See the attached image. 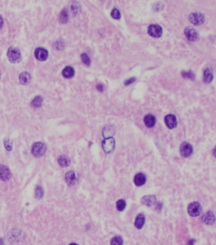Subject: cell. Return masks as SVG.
<instances>
[{"label":"cell","mask_w":216,"mask_h":245,"mask_svg":"<svg viewBox=\"0 0 216 245\" xmlns=\"http://www.w3.org/2000/svg\"><path fill=\"white\" fill-rule=\"evenodd\" d=\"M7 57L11 63L15 64L19 62L22 59L20 51L15 47H10L8 50Z\"/></svg>","instance_id":"cell-1"},{"label":"cell","mask_w":216,"mask_h":245,"mask_svg":"<svg viewBox=\"0 0 216 245\" xmlns=\"http://www.w3.org/2000/svg\"><path fill=\"white\" fill-rule=\"evenodd\" d=\"M188 213L191 217H198L201 215L202 206L198 202H192L188 206Z\"/></svg>","instance_id":"cell-2"},{"label":"cell","mask_w":216,"mask_h":245,"mask_svg":"<svg viewBox=\"0 0 216 245\" xmlns=\"http://www.w3.org/2000/svg\"><path fill=\"white\" fill-rule=\"evenodd\" d=\"M46 150V146L43 143L36 142L32 146V153L36 157H40L45 153Z\"/></svg>","instance_id":"cell-3"},{"label":"cell","mask_w":216,"mask_h":245,"mask_svg":"<svg viewBox=\"0 0 216 245\" xmlns=\"http://www.w3.org/2000/svg\"><path fill=\"white\" fill-rule=\"evenodd\" d=\"M188 19L191 23L195 26H200L203 24V22L205 21L204 15L199 12L191 14L189 15Z\"/></svg>","instance_id":"cell-4"},{"label":"cell","mask_w":216,"mask_h":245,"mask_svg":"<svg viewBox=\"0 0 216 245\" xmlns=\"http://www.w3.org/2000/svg\"><path fill=\"white\" fill-rule=\"evenodd\" d=\"M149 35L153 38H160L162 35V29L161 26L157 24H152L148 29Z\"/></svg>","instance_id":"cell-5"},{"label":"cell","mask_w":216,"mask_h":245,"mask_svg":"<svg viewBox=\"0 0 216 245\" xmlns=\"http://www.w3.org/2000/svg\"><path fill=\"white\" fill-rule=\"evenodd\" d=\"M180 153L182 156L188 158L193 152V147L191 145L186 142H184L180 146Z\"/></svg>","instance_id":"cell-6"},{"label":"cell","mask_w":216,"mask_h":245,"mask_svg":"<svg viewBox=\"0 0 216 245\" xmlns=\"http://www.w3.org/2000/svg\"><path fill=\"white\" fill-rule=\"evenodd\" d=\"M102 147L105 152H111L115 147V140L112 137L105 139L102 142Z\"/></svg>","instance_id":"cell-7"},{"label":"cell","mask_w":216,"mask_h":245,"mask_svg":"<svg viewBox=\"0 0 216 245\" xmlns=\"http://www.w3.org/2000/svg\"><path fill=\"white\" fill-rule=\"evenodd\" d=\"M185 35L186 38L190 41H195L198 38V33L197 31L191 27H188L185 29Z\"/></svg>","instance_id":"cell-8"},{"label":"cell","mask_w":216,"mask_h":245,"mask_svg":"<svg viewBox=\"0 0 216 245\" xmlns=\"http://www.w3.org/2000/svg\"><path fill=\"white\" fill-rule=\"evenodd\" d=\"M35 55L36 58L40 61H44L48 59V52L43 48H38L35 50Z\"/></svg>","instance_id":"cell-9"},{"label":"cell","mask_w":216,"mask_h":245,"mask_svg":"<svg viewBox=\"0 0 216 245\" xmlns=\"http://www.w3.org/2000/svg\"><path fill=\"white\" fill-rule=\"evenodd\" d=\"M165 123L169 129H173L177 127V119L174 115L168 114L165 117Z\"/></svg>","instance_id":"cell-10"},{"label":"cell","mask_w":216,"mask_h":245,"mask_svg":"<svg viewBox=\"0 0 216 245\" xmlns=\"http://www.w3.org/2000/svg\"><path fill=\"white\" fill-rule=\"evenodd\" d=\"M11 172L7 166L2 164L0 166V179L3 181H7L11 178Z\"/></svg>","instance_id":"cell-11"},{"label":"cell","mask_w":216,"mask_h":245,"mask_svg":"<svg viewBox=\"0 0 216 245\" xmlns=\"http://www.w3.org/2000/svg\"><path fill=\"white\" fill-rule=\"evenodd\" d=\"M202 220L205 224L211 225L213 224L215 222V217L214 213L211 211H208L206 213H205L202 217Z\"/></svg>","instance_id":"cell-12"},{"label":"cell","mask_w":216,"mask_h":245,"mask_svg":"<svg viewBox=\"0 0 216 245\" xmlns=\"http://www.w3.org/2000/svg\"><path fill=\"white\" fill-rule=\"evenodd\" d=\"M156 202V197L153 195L145 196L141 199V203L146 206H151Z\"/></svg>","instance_id":"cell-13"},{"label":"cell","mask_w":216,"mask_h":245,"mask_svg":"<svg viewBox=\"0 0 216 245\" xmlns=\"http://www.w3.org/2000/svg\"><path fill=\"white\" fill-rule=\"evenodd\" d=\"M146 181V176L142 173L136 174L134 178V182L136 186L143 185L145 184Z\"/></svg>","instance_id":"cell-14"},{"label":"cell","mask_w":216,"mask_h":245,"mask_svg":"<svg viewBox=\"0 0 216 245\" xmlns=\"http://www.w3.org/2000/svg\"><path fill=\"white\" fill-rule=\"evenodd\" d=\"M65 180L67 184L69 186L74 185L76 182V176L75 174L72 171L68 172L65 175Z\"/></svg>","instance_id":"cell-15"},{"label":"cell","mask_w":216,"mask_h":245,"mask_svg":"<svg viewBox=\"0 0 216 245\" xmlns=\"http://www.w3.org/2000/svg\"><path fill=\"white\" fill-rule=\"evenodd\" d=\"M155 121L156 119L155 116L150 114L146 115L144 118V122L148 128H152L154 127L155 124Z\"/></svg>","instance_id":"cell-16"},{"label":"cell","mask_w":216,"mask_h":245,"mask_svg":"<svg viewBox=\"0 0 216 245\" xmlns=\"http://www.w3.org/2000/svg\"><path fill=\"white\" fill-rule=\"evenodd\" d=\"M203 80L205 83H209L212 81V80H213V73L212 69L211 68H207L204 71Z\"/></svg>","instance_id":"cell-17"},{"label":"cell","mask_w":216,"mask_h":245,"mask_svg":"<svg viewBox=\"0 0 216 245\" xmlns=\"http://www.w3.org/2000/svg\"><path fill=\"white\" fill-rule=\"evenodd\" d=\"M145 222V217L143 214H139L136 217L134 222V226L135 227L138 229H141L143 227Z\"/></svg>","instance_id":"cell-18"},{"label":"cell","mask_w":216,"mask_h":245,"mask_svg":"<svg viewBox=\"0 0 216 245\" xmlns=\"http://www.w3.org/2000/svg\"><path fill=\"white\" fill-rule=\"evenodd\" d=\"M31 76L27 72L22 73L19 76V81L22 85H27L30 82Z\"/></svg>","instance_id":"cell-19"},{"label":"cell","mask_w":216,"mask_h":245,"mask_svg":"<svg viewBox=\"0 0 216 245\" xmlns=\"http://www.w3.org/2000/svg\"><path fill=\"white\" fill-rule=\"evenodd\" d=\"M75 71L71 66H67L62 71V75L65 78H71L74 75Z\"/></svg>","instance_id":"cell-20"},{"label":"cell","mask_w":216,"mask_h":245,"mask_svg":"<svg viewBox=\"0 0 216 245\" xmlns=\"http://www.w3.org/2000/svg\"><path fill=\"white\" fill-rule=\"evenodd\" d=\"M113 133H114V128L110 125L105 127L103 130V136L105 139L112 137Z\"/></svg>","instance_id":"cell-21"},{"label":"cell","mask_w":216,"mask_h":245,"mask_svg":"<svg viewBox=\"0 0 216 245\" xmlns=\"http://www.w3.org/2000/svg\"><path fill=\"white\" fill-rule=\"evenodd\" d=\"M59 163L62 167H66L70 164V160L67 156L64 155L60 156L59 158Z\"/></svg>","instance_id":"cell-22"},{"label":"cell","mask_w":216,"mask_h":245,"mask_svg":"<svg viewBox=\"0 0 216 245\" xmlns=\"http://www.w3.org/2000/svg\"><path fill=\"white\" fill-rule=\"evenodd\" d=\"M60 21L61 23L65 24L67 23L69 20V14H68V12L66 9H63L60 14Z\"/></svg>","instance_id":"cell-23"},{"label":"cell","mask_w":216,"mask_h":245,"mask_svg":"<svg viewBox=\"0 0 216 245\" xmlns=\"http://www.w3.org/2000/svg\"><path fill=\"white\" fill-rule=\"evenodd\" d=\"M43 103V98L41 96H38L34 98L33 101L31 102L32 106L35 107H39L42 106Z\"/></svg>","instance_id":"cell-24"},{"label":"cell","mask_w":216,"mask_h":245,"mask_svg":"<svg viewBox=\"0 0 216 245\" xmlns=\"http://www.w3.org/2000/svg\"><path fill=\"white\" fill-rule=\"evenodd\" d=\"M181 74H182V76L185 77V78H188V79L192 80H194L195 78V74L193 73V72L191 71H189L188 72L182 71Z\"/></svg>","instance_id":"cell-25"},{"label":"cell","mask_w":216,"mask_h":245,"mask_svg":"<svg viewBox=\"0 0 216 245\" xmlns=\"http://www.w3.org/2000/svg\"><path fill=\"white\" fill-rule=\"evenodd\" d=\"M126 203L124 199L118 200L116 203V208L117 210L120 211H123L125 209V208H126Z\"/></svg>","instance_id":"cell-26"},{"label":"cell","mask_w":216,"mask_h":245,"mask_svg":"<svg viewBox=\"0 0 216 245\" xmlns=\"http://www.w3.org/2000/svg\"><path fill=\"white\" fill-rule=\"evenodd\" d=\"M111 245H122L123 239L120 236H116L113 238L110 242Z\"/></svg>","instance_id":"cell-27"},{"label":"cell","mask_w":216,"mask_h":245,"mask_svg":"<svg viewBox=\"0 0 216 245\" xmlns=\"http://www.w3.org/2000/svg\"><path fill=\"white\" fill-rule=\"evenodd\" d=\"M81 59H82L83 62L85 65L89 66V65L91 64V60H90V59H89V57L88 55L86 53H83L81 55Z\"/></svg>","instance_id":"cell-28"},{"label":"cell","mask_w":216,"mask_h":245,"mask_svg":"<svg viewBox=\"0 0 216 245\" xmlns=\"http://www.w3.org/2000/svg\"><path fill=\"white\" fill-rule=\"evenodd\" d=\"M111 16L115 19H119L120 18V13L117 8H113L111 12Z\"/></svg>","instance_id":"cell-29"},{"label":"cell","mask_w":216,"mask_h":245,"mask_svg":"<svg viewBox=\"0 0 216 245\" xmlns=\"http://www.w3.org/2000/svg\"><path fill=\"white\" fill-rule=\"evenodd\" d=\"M43 194H44V191L43 188L40 186H38L36 189V197L38 199L42 198V197L43 196Z\"/></svg>","instance_id":"cell-30"},{"label":"cell","mask_w":216,"mask_h":245,"mask_svg":"<svg viewBox=\"0 0 216 245\" xmlns=\"http://www.w3.org/2000/svg\"><path fill=\"white\" fill-rule=\"evenodd\" d=\"M4 144H5V148L8 150V151H11L12 150V144L11 141L8 139H6L4 141Z\"/></svg>","instance_id":"cell-31"},{"label":"cell","mask_w":216,"mask_h":245,"mask_svg":"<svg viewBox=\"0 0 216 245\" xmlns=\"http://www.w3.org/2000/svg\"><path fill=\"white\" fill-rule=\"evenodd\" d=\"M56 46L55 47L56 49H58V50H62V48H64V43L60 41H57L56 43Z\"/></svg>","instance_id":"cell-32"},{"label":"cell","mask_w":216,"mask_h":245,"mask_svg":"<svg viewBox=\"0 0 216 245\" xmlns=\"http://www.w3.org/2000/svg\"><path fill=\"white\" fill-rule=\"evenodd\" d=\"M136 77H131V78L127 80L126 81H125L124 85H126V86L132 84V83H134V82L136 81Z\"/></svg>","instance_id":"cell-33"},{"label":"cell","mask_w":216,"mask_h":245,"mask_svg":"<svg viewBox=\"0 0 216 245\" xmlns=\"http://www.w3.org/2000/svg\"><path fill=\"white\" fill-rule=\"evenodd\" d=\"M96 88H97V90H98V91H100V92H103L104 90V86L102 85L101 84H98L97 86H96Z\"/></svg>","instance_id":"cell-34"},{"label":"cell","mask_w":216,"mask_h":245,"mask_svg":"<svg viewBox=\"0 0 216 245\" xmlns=\"http://www.w3.org/2000/svg\"><path fill=\"white\" fill-rule=\"evenodd\" d=\"M72 12H73V13L77 14V12H78V8H79V7H78L76 5H72Z\"/></svg>","instance_id":"cell-35"},{"label":"cell","mask_w":216,"mask_h":245,"mask_svg":"<svg viewBox=\"0 0 216 245\" xmlns=\"http://www.w3.org/2000/svg\"><path fill=\"white\" fill-rule=\"evenodd\" d=\"M3 25V20L2 17V16L0 15V29L2 27Z\"/></svg>","instance_id":"cell-36"},{"label":"cell","mask_w":216,"mask_h":245,"mask_svg":"<svg viewBox=\"0 0 216 245\" xmlns=\"http://www.w3.org/2000/svg\"><path fill=\"white\" fill-rule=\"evenodd\" d=\"M0 245H5L4 244V241L2 239H0Z\"/></svg>","instance_id":"cell-37"},{"label":"cell","mask_w":216,"mask_h":245,"mask_svg":"<svg viewBox=\"0 0 216 245\" xmlns=\"http://www.w3.org/2000/svg\"><path fill=\"white\" fill-rule=\"evenodd\" d=\"M69 245H78V244H75V243H71V244H70Z\"/></svg>","instance_id":"cell-38"}]
</instances>
